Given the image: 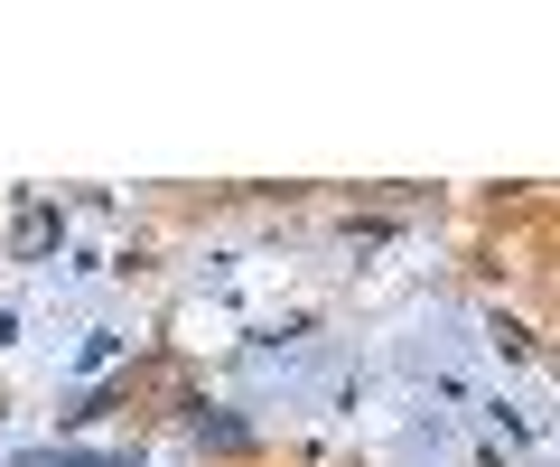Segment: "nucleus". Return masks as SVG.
<instances>
[{
  "instance_id": "f257e3e1",
  "label": "nucleus",
  "mask_w": 560,
  "mask_h": 467,
  "mask_svg": "<svg viewBox=\"0 0 560 467\" xmlns=\"http://www.w3.org/2000/svg\"><path fill=\"white\" fill-rule=\"evenodd\" d=\"M47 467H131V448H38Z\"/></svg>"
}]
</instances>
